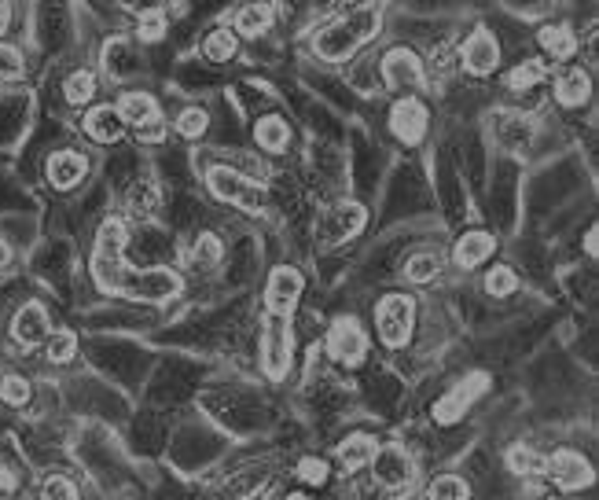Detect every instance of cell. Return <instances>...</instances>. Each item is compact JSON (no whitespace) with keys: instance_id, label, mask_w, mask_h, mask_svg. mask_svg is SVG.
Listing matches in <instances>:
<instances>
[{"instance_id":"cell-1","label":"cell","mask_w":599,"mask_h":500,"mask_svg":"<svg viewBox=\"0 0 599 500\" xmlns=\"http://www.w3.org/2000/svg\"><path fill=\"white\" fill-rule=\"evenodd\" d=\"M379 19H383V12L375 4H361V8H350L346 15H335L331 23H324L313 34V56H320L324 63L350 59L357 48L368 45L379 34Z\"/></svg>"},{"instance_id":"cell-2","label":"cell","mask_w":599,"mask_h":500,"mask_svg":"<svg viewBox=\"0 0 599 500\" xmlns=\"http://www.w3.org/2000/svg\"><path fill=\"white\" fill-rule=\"evenodd\" d=\"M129 276V265H125V225L118 217L103 221L100 232H96V254H92V280L100 291L107 295H118Z\"/></svg>"},{"instance_id":"cell-3","label":"cell","mask_w":599,"mask_h":500,"mask_svg":"<svg viewBox=\"0 0 599 500\" xmlns=\"http://www.w3.org/2000/svg\"><path fill=\"white\" fill-rule=\"evenodd\" d=\"M206 184H210V192L221 203H232L239 210H247V214H261L265 210V188L254 177H247V173L232 170V166H214V170L206 173Z\"/></svg>"},{"instance_id":"cell-4","label":"cell","mask_w":599,"mask_h":500,"mask_svg":"<svg viewBox=\"0 0 599 500\" xmlns=\"http://www.w3.org/2000/svg\"><path fill=\"white\" fill-rule=\"evenodd\" d=\"M181 287V276L173 269L155 265V269H129L118 295L133 298V302H170V298L181 295Z\"/></svg>"},{"instance_id":"cell-5","label":"cell","mask_w":599,"mask_h":500,"mask_svg":"<svg viewBox=\"0 0 599 500\" xmlns=\"http://www.w3.org/2000/svg\"><path fill=\"white\" fill-rule=\"evenodd\" d=\"M412 324H416V306L408 295H386L375 309V328H379V339L390 350H401L412 335Z\"/></svg>"},{"instance_id":"cell-6","label":"cell","mask_w":599,"mask_h":500,"mask_svg":"<svg viewBox=\"0 0 599 500\" xmlns=\"http://www.w3.org/2000/svg\"><path fill=\"white\" fill-rule=\"evenodd\" d=\"M261 368L269 379H283L291 368V331L283 317H265L261 328Z\"/></svg>"},{"instance_id":"cell-7","label":"cell","mask_w":599,"mask_h":500,"mask_svg":"<svg viewBox=\"0 0 599 500\" xmlns=\"http://www.w3.org/2000/svg\"><path fill=\"white\" fill-rule=\"evenodd\" d=\"M372 471H375V482L386 489H405V486H412V478H416V464H412V456H408L401 445H383V449H375Z\"/></svg>"},{"instance_id":"cell-8","label":"cell","mask_w":599,"mask_h":500,"mask_svg":"<svg viewBox=\"0 0 599 500\" xmlns=\"http://www.w3.org/2000/svg\"><path fill=\"white\" fill-rule=\"evenodd\" d=\"M298 298H302V276H298V269H291V265L272 269L269 287H265V306H269V317L287 320L294 313V306H298Z\"/></svg>"},{"instance_id":"cell-9","label":"cell","mask_w":599,"mask_h":500,"mask_svg":"<svg viewBox=\"0 0 599 500\" xmlns=\"http://www.w3.org/2000/svg\"><path fill=\"white\" fill-rule=\"evenodd\" d=\"M328 353L342 364H361L368 353V335L361 331V324L353 317L335 320L328 331Z\"/></svg>"},{"instance_id":"cell-10","label":"cell","mask_w":599,"mask_h":500,"mask_svg":"<svg viewBox=\"0 0 599 500\" xmlns=\"http://www.w3.org/2000/svg\"><path fill=\"white\" fill-rule=\"evenodd\" d=\"M383 81L394 92H416L423 85V63L408 48H390L383 56Z\"/></svg>"},{"instance_id":"cell-11","label":"cell","mask_w":599,"mask_h":500,"mask_svg":"<svg viewBox=\"0 0 599 500\" xmlns=\"http://www.w3.org/2000/svg\"><path fill=\"white\" fill-rule=\"evenodd\" d=\"M460 63H464L467 74L475 78H486L500 67V41L489 30H475V34L464 41V52H460Z\"/></svg>"},{"instance_id":"cell-12","label":"cell","mask_w":599,"mask_h":500,"mask_svg":"<svg viewBox=\"0 0 599 500\" xmlns=\"http://www.w3.org/2000/svg\"><path fill=\"white\" fill-rule=\"evenodd\" d=\"M390 129H394L397 140L405 144H419L423 133H427V107L416 100V96H405L390 107Z\"/></svg>"},{"instance_id":"cell-13","label":"cell","mask_w":599,"mask_h":500,"mask_svg":"<svg viewBox=\"0 0 599 500\" xmlns=\"http://www.w3.org/2000/svg\"><path fill=\"white\" fill-rule=\"evenodd\" d=\"M544 471H548V478H552L559 489H581L592 482V467H588V460H581V453H574V449H559V453L544 464Z\"/></svg>"},{"instance_id":"cell-14","label":"cell","mask_w":599,"mask_h":500,"mask_svg":"<svg viewBox=\"0 0 599 500\" xmlns=\"http://www.w3.org/2000/svg\"><path fill=\"white\" fill-rule=\"evenodd\" d=\"M45 173L52 188L70 192V188H78V184L89 177V162H85V155H78V151H56V155L48 159Z\"/></svg>"},{"instance_id":"cell-15","label":"cell","mask_w":599,"mask_h":500,"mask_svg":"<svg viewBox=\"0 0 599 500\" xmlns=\"http://www.w3.org/2000/svg\"><path fill=\"white\" fill-rule=\"evenodd\" d=\"M52 335L48 328V313L41 302H26L12 320V339L23 342V346H37V342H45Z\"/></svg>"},{"instance_id":"cell-16","label":"cell","mask_w":599,"mask_h":500,"mask_svg":"<svg viewBox=\"0 0 599 500\" xmlns=\"http://www.w3.org/2000/svg\"><path fill=\"white\" fill-rule=\"evenodd\" d=\"M486 390V375H471L467 383H460V387L453 390V394H445V398L438 401V409H434V416H438L441 423H453L460 420L471 405H475V398Z\"/></svg>"},{"instance_id":"cell-17","label":"cell","mask_w":599,"mask_h":500,"mask_svg":"<svg viewBox=\"0 0 599 500\" xmlns=\"http://www.w3.org/2000/svg\"><path fill=\"white\" fill-rule=\"evenodd\" d=\"M493 137H497L500 148H508V151H522L526 144H530L533 137V122L526 118V114L519 111H500L497 118H493Z\"/></svg>"},{"instance_id":"cell-18","label":"cell","mask_w":599,"mask_h":500,"mask_svg":"<svg viewBox=\"0 0 599 500\" xmlns=\"http://www.w3.org/2000/svg\"><path fill=\"white\" fill-rule=\"evenodd\" d=\"M493 250H497V239L489 236V232H467L464 239H456L453 247V262L456 269H478V265L493 258Z\"/></svg>"},{"instance_id":"cell-19","label":"cell","mask_w":599,"mask_h":500,"mask_svg":"<svg viewBox=\"0 0 599 500\" xmlns=\"http://www.w3.org/2000/svg\"><path fill=\"white\" fill-rule=\"evenodd\" d=\"M85 133H89L92 140H100V144H114V140H122V133H125L122 114L114 111L111 103L92 107V111L85 114Z\"/></svg>"},{"instance_id":"cell-20","label":"cell","mask_w":599,"mask_h":500,"mask_svg":"<svg viewBox=\"0 0 599 500\" xmlns=\"http://www.w3.org/2000/svg\"><path fill=\"white\" fill-rule=\"evenodd\" d=\"M254 140H258V148L265 151V155H283L287 144H291V125H287V118H280V114H265V118H258V125H254Z\"/></svg>"},{"instance_id":"cell-21","label":"cell","mask_w":599,"mask_h":500,"mask_svg":"<svg viewBox=\"0 0 599 500\" xmlns=\"http://www.w3.org/2000/svg\"><path fill=\"white\" fill-rule=\"evenodd\" d=\"M114 111L122 114V122L125 125H147L151 118H159V103H155V96L151 92H140V89H133V92H125L122 100H118V107Z\"/></svg>"},{"instance_id":"cell-22","label":"cell","mask_w":599,"mask_h":500,"mask_svg":"<svg viewBox=\"0 0 599 500\" xmlns=\"http://www.w3.org/2000/svg\"><path fill=\"white\" fill-rule=\"evenodd\" d=\"M588 92H592V78L581 67H570L555 78V100L563 103V107H581L588 100Z\"/></svg>"},{"instance_id":"cell-23","label":"cell","mask_w":599,"mask_h":500,"mask_svg":"<svg viewBox=\"0 0 599 500\" xmlns=\"http://www.w3.org/2000/svg\"><path fill=\"white\" fill-rule=\"evenodd\" d=\"M364 221H368V214H364L361 203H342L335 206L328 214V225H324V232H328V239H346V236H357L364 228Z\"/></svg>"},{"instance_id":"cell-24","label":"cell","mask_w":599,"mask_h":500,"mask_svg":"<svg viewBox=\"0 0 599 500\" xmlns=\"http://www.w3.org/2000/svg\"><path fill=\"white\" fill-rule=\"evenodd\" d=\"M276 12H272V4H243L236 12V30L232 34H243V37H261L265 30L272 26Z\"/></svg>"},{"instance_id":"cell-25","label":"cell","mask_w":599,"mask_h":500,"mask_svg":"<svg viewBox=\"0 0 599 500\" xmlns=\"http://www.w3.org/2000/svg\"><path fill=\"white\" fill-rule=\"evenodd\" d=\"M537 41H541V48L548 52L552 59H570L577 52V34L570 30V26H544L541 34H537Z\"/></svg>"},{"instance_id":"cell-26","label":"cell","mask_w":599,"mask_h":500,"mask_svg":"<svg viewBox=\"0 0 599 500\" xmlns=\"http://www.w3.org/2000/svg\"><path fill=\"white\" fill-rule=\"evenodd\" d=\"M375 449H379L375 438H368V434H353L350 442L339 449V464L346 467V471H361L364 464H372Z\"/></svg>"},{"instance_id":"cell-27","label":"cell","mask_w":599,"mask_h":500,"mask_svg":"<svg viewBox=\"0 0 599 500\" xmlns=\"http://www.w3.org/2000/svg\"><path fill=\"white\" fill-rule=\"evenodd\" d=\"M236 48H239L236 34H232L228 26H217V30H210V34H206L203 56L210 59V63H228V59L236 56Z\"/></svg>"},{"instance_id":"cell-28","label":"cell","mask_w":599,"mask_h":500,"mask_svg":"<svg viewBox=\"0 0 599 500\" xmlns=\"http://www.w3.org/2000/svg\"><path fill=\"white\" fill-rule=\"evenodd\" d=\"M438 273H441L438 250H419V254H412L405 262V280H412V284H430Z\"/></svg>"},{"instance_id":"cell-29","label":"cell","mask_w":599,"mask_h":500,"mask_svg":"<svg viewBox=\"0 0 599 500\" xmlns=\"http://www.w3.org/2000/svg\"><path fill=\"white\" fill-rule=\"evenodd\" d=\"M427 500H471V482L464 475H438L427 486Z\"/></svg>"},{"instance_id":"cell-30","label":"cell","mask_w":599,"mask_h":500,"mask_svg":"<svg viewBox=\"0 0 599 500\" xmlns=\"http://www.w3.org/2000/svg\"><path fill=\"white\" fill-rule=\"evenodd\" d=\"M544 78H548V67H544L541 59H526V63H519V67L508 74V89L511 92H533Z\"/></svg>"},{"instance_id":"cell-31","label":"cell","mask_w":599,"mask_h":500,"mask_svg":"<svg viewBox=\"0 0 599 500\" xmlns=\"http://www.w3.org/2000/svg\"><path fill=\"white\" fill-rule=\"evenodd\" d=\"M544 464H548V456L533 453L530 445H515V449L508 453V467L515 471V475H522V478H541Z\"/></svg>"},{"instance_id":"cell-32","label":"cell","mask_w":599,"mask_h":500,"mask_svg":"<svg viewBox=\"0 0 599 500\" xmlns=\"http://www.w3.org/2000/svg\"><path fill=\"white\" fill-rule=\"evenodd\" d=\"M63 92H67V103H74V107L89 103L96 96V74L92 70H74L67 78V85H63Z\"/></svg>"},{"instance_id":"cell-33","label":"cell","mask_w":599,"mask_h":500,"mask_svg":"<svg viewBox=\"0 0 599 500\" xmlns=\"http://www.w3.org/2000/svg\"><path fill=\"white\" fill-rule=\"evenodd\" d=\"M78 353V335L74 331H52L45 339V357L52 364H67Z\"/></svg>"},{"instance_id":"cell-34","label":"cell","mask_w":599,"mask_h":500,"mask_svg":"<svg viewBox=\"0 0 599 500\" xmlns=\"http://www.w3.org/2000/svg\"><path fill=\"white\" fill-rule=\"evenodd\" d=\"M30 398H34V387L26 383L23 375H4V383H0V401L4 405L23 409V405H30Z\"/></svg>"},{"instance_id":"cell-35","label":"cell","mask_w":599,"mask_h":500,"mask_svg":"<svg viewBox=\"0 0 599 500\" xmlns=\"http://www.w3.org/2000/svg\"><path fill=\"white\" fill-rule=\"evenodd\" d=\"M519 291V276L511 273L508 265H497V269H489L486 276V295L489 298H508Z\"/></svg>"},{"instance_id":"cell-36","label":"cell","mask_w":599,"mask_h":500,"mask_svg":"<svg viewBox=\"0 0 599 500\" xmlns=\"http://www.w3.org/2000/svg\"><path fill=\"white\" fill-rule=\"evenodd\" d=\"M221 254H225V247H221V239L217 236H199L192 247V265L195 269H214L217 262H221Z\"/></svg>"},{"instance_id":"cell-37","label":"cell","mask_w":599,"mask_h":500,"mask_svg":"<svg viewBox=\"0 0 599 500\" xmlns=\"http://www.w3.org/2000/svg\"><path fill=\"white\" fill-rule=\"evenodd\" d=\"M129 206H133L136 217H151L155 210H159V188L155 184L140 181L133 188V195H129Z\"/></svg>"},{"instance_id":"cell-38","label":"cell","mask_w":599,"mask_h":500,"mask_svg":"<svg viewBox=\"0 0 599 500\" xmlns=\"http://www.w3.org/2000/svg\"><path fill=\"white\" fill-rule=\"evenodd\" d=\"M136 37H140V41H162V37H166V12H162V8H151V12L140 15Z\"/></svg>"},{"instance_id":"cell-39","label":"cell","mask_w":599,"mask_h":500,"mask_svg":"<svg viewBox=\"0 0 599 500\" xmlns=\"http://www.w3.org/2000/svg\"><path fill=\"white\" fill-rule=\"evenodd\" d=\"M206 129H210V114L199 111V107H188V111H181V118H177V133H181V137H203Z\"/></svg>"},{"instance_id":"cell-40","label":"cell","mask_w":599,"mask_h":500,"mask_svg":"<svg viewBox=\"0 0 599 500\" xmlns=\"http://www.w3.org/2000/svg\"><path fill=\"white\" fill-rule=\"evenodd\" d=\"M41 500H78V486L63 475H48L41 486Z\"/></svg>"},{"instance_id":"cell-41","label":"cell","mask_w":599,"mask_h":500,"mask_svg":"<svg viewBox=\"0 0 599 500\" xmlns=\"http://www.w3.org/2000/svg\"><path fill=\"white\" fill-rule=\"evenodd\" d=\"M23 52L15 45H0V78L4 81H15V78H23Z\"/></svg>"},{"instance_id":"cell-42","label":"cell","mask_w":599,"mask_h":500,"mask_svg":"<svg viewBox=\"0 0 599 500\" xmlns=\"http://www.w3.org/2000/svg\"><path fill=\"white\" fill-rule=\"evenodd\" d=\"M298 475H302V482H309V486H324V482H328V464H324V460H302V464H298Z\"/></svg>"},{"instance_id":"cell-43","label":"cell","mask_w":599,"mask_h":500,"mask_svg":"<svg viewBox=\"0 0 599 500\" xmlns=\"http://www.w3.org/2000/svg\"><path fill=\"white\" fill-rule=\"evenodd\" d=\"M287 500H313V497H306V493H294V497H287Z\"/></svg>"},{"instance_id":"cell-44","label":"cell","mask_w":599,"mask_h":500,"mask_svg":"<svg viewBox=\"0 0 599 500\" xmlns=\"http://www.w3.org/2000/svg\"><path fill=\"white\" fill-rule=\"evenodd\" d=\"M0 26H4V12H0Z\"/></svg>"},{"instance_id":"cell-45","label":"cell","mask_w":599,"mask_h":500,"mask_svg":"<svg viewBox=\"0 0 599 500\" xmlns=\"http://www.w3.org/2000/svg\"><path fill=\"white\" fill-rule=\"evenodd\" d=\"M254 500H258V497H254Z\"/></svg>"}]
</instances>
